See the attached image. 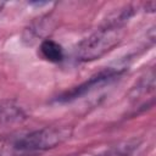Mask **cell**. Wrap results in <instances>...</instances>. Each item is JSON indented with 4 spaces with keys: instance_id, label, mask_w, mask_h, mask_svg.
Returning <instances> with one entry per match:
<instances>
[{
    "instance_id": "obj_7",
    "label": "cell",
    "mask_w": 156,
    "mask_h": 156,
    "mask_svg": "<svg viewBox=\"0 0 156 156\" xmlns=\"http://www.w3.org/2000/svg\"><path fill=\"white\" fill-rule=\"evenodd\" d=\"M4 6H5V2H2V1H1V2H0V12L2 11V9H4Z\"/></svg>"
},
{
    "instance_id": "obj_1",
    "label": "cell",
    "mask_w": 156,
    "mask_h": 156,
    "mask_svg": "<svg viewBox=\"0 0 156 156\" xmlns=\"http://www.w3.org/2000/svg\"><path fill=\"white\" fill-rule=\"evenodd\" d=\"M132 15V9L126 6L108 18L99 29L78 43L74 50L76 58L82 62H88L98 60L110 52L121 43L124 35V24Z\"/></svg>"
},
{
    "instance_id": "obj_5",
    "label": "cell",
    "mask_w": 156,
    "mask_h": 156,
    "mask_svg": "<svg viewBox=\"0 0 156 156\" xmlns=\"http://www.w3.org/2000/svg\"><path fill=\"white\" fill-rule=\"evenodd\" d=\"M40 55L43 56V58H45L49 62H61L63 60V49L62 46L51 40V39H45L41 41L40 48H39Z\"/></svg>"
},
{
    "instance_id": "obj_2",
    "label": "cell",
    "mask_w": 156,
    "mask_h": 156,
    "mask_svg": "<svg viewBox=\"0 0 156 156\" xmlns=\"http://www.w3.org/2000/svg\"><path fill=\"white\" fill-rule=\"evenodd\" d=\"M71 130L63 127H45L9 139L2 149L1 156H37L44 151L56 147L67 140Z\"/></svg>"
},
{
    "instance_id": "obj_6",
    "label": "cell",
    "mask_w": 156,
    "mask_h": 156,
    "mask_svg": "<svg viewBox=\"0 0 156 156\" xmlns=\"http://www.w3.org/2000/svg\"><path fill=\"white\" fill-rule=\"evenodd\" d=\"M154 88H155V74H154V71L151 69L149 73H146L145 77H143L138 83L130 91V98L134 99V100H138L140 99L141 96H144L145 94L147 93H152L154 91Z\"/></svg>"
},
{
    "instance_id": "obj_4",
    "label": "cell",
    "mask_w": 156,
    "mask_h": 156,
    "mask_svg": "<svg viewBox=\"0 0 156 156\" xmlns=\"http://www.w3.org/2000/svg\"><path fill=\"white\" fill-rule=\"evenodd\" d=\"M27 113L18 104L10 100H0V127L15 124L26 119Z\"/></svg>"
},
{
    "instance_id": "obj_3",
    "label": "cell",
    "mask_w": 156,
    "mask_h": 156,
    "mask_svg": "<svg viewBox=\"0 0 156 156\" xmlns=\"http://www.w3.org/2000/svg\"><path fill=\"white\" fill-rule=\"evenodd\" d=\"M123 71L124 69H122V68H106V69L99 72L98 74L90 77L84 83H82V84L72 88L71 90H67L63 94H61L57 98V101L67 102V101L76 100L78 98L85 95L87 93H90V91L95 90L96 88H99V87H101V85H104L108 82L115 80L116 78H118L123 73Z\"/></svg>"
}]
</instances>
